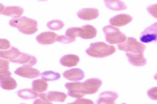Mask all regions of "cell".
<instances>
[{
  "mask_svg": "<svg viewBox=\"0 0 157 104\" xmlns=\"http://www.w3.org/2000/svg\"><path fill=\"white\" fill-rule=\"evenodd\" d=\"M102 85L101 79H89V80L79 83V81H70V83L65 84V87L69 91V96L71 98H83L85 95H93L99 89Z\"/></svg>",
  "mask_w": 157,
  "mask_h": 104,
  "instance_id": "cell-1",
  "label": "cell"
},
{
  "mask_svg": "<svg viewBox=\"0 0 157 104\" xmlns=\"http://www.w3.org/2000/svg\"><path fill=\"white\" fill-rule=\"evenodd\" d=\"M10 26L13 28H17V30L24 35H33L38 31L36 20L30 19V17H24V16L13 17V19L10 21Z\"/></svg>",
  "mask_w": 157,
  "mask_h": 104,
  "instance_id": "cell-2",
  "label": "cell"
},
{
  "mask_svg": "<svg viewBox=\"0 0 157 104\" xmlns=\"http://www.w3.org/2000/svg\"><path fill=\"white\" fill-rule=\"evenodd\" d=\"M114 52H116V47L113 44L103 43V41L91 43L90 47L86 49V53L91 57H106V56L113 55Z\"/></svg>",
  "mask_w": 157,
  "mask_h": 104,
  "instance_id": "cell-3",
  "label": "cell"
},
{
  "mask_svg": "<svg viewBox=\"0 0 157 104\" xmlns=\"http://www.w3.org/2000/svg\"><path fill=\"white\" fill-rule=\"evenodd\" d=\"M118 49L125 53H142L145 51V44L136 38H128L122 43H118Z\"/></svg>",
  "mask_w": 157,
  "mask_h": 104,
  "instance_id": "cell-4",
  "label": "cell"
},
{
  "mask_svg": "<svg viewBox=\"0 0 157 104\" xmlns=\"http://www.w3.org/2000/svg\"><path fill=\"white\" fill-rule=\"evenodd\" d=\"M103 34H105V39H106V43L109 44H118V43H122L126 36L125 34H122L118 27H113V26H106L103 27Z\"/></svg>",
  "mask_w": 157,
  "mask_h": 104,
  "instance_id": "cell-5",
  "label": "cell"
},
{
  "mask_svg": "<svg viewBox=\"0 0 157 104\" xmlns=\"http://www.w3.org/2000/svg\"><path fill=\"white\" fill-rule=\"evenodd\" d=\"M15 74L22 77H26V79H36L38 76H40V72H39L38 70H35L34 67H30V66H23V67L16 68Z\"/></svg>",
  "mask_w": 157,
  "mask_h": 104,
  "instance_id": "cell-6",
  "label": "cell"
},
{
  "mask_svg": "<svg viewBox=\"0 0 157 104\" xmlns=\"http://www.w3.org/2000/svg\"><path fill=\"white\" fill-rule=\"evenodd\" d=\"M63 77L67 79V80H70V81H79L85 77V72L82 70H79V68L71 67V70H67L63 72Z\"/></svg>",
  "mask_w": 157,
  "mask_h": 104,
  "instance_id": "cell-7",
  "label": "cell"
},
{
  "mask_svg": "<svg viewBox=\"0 0 157 104\" xmlns=\"http://www.w3.org/2000/svg\"><path fill=\"white\" fill-rule=\"evenodd\" d=\"M77 16L82 20H93L99 16V11L97 8H82L77 12Z\"/></svg>",
  "mask_w": 157,
  "mask_h": 104,
  "instance_id": "cell-8",
  "label": "cell"
},
{
  "mask_svg": "<svg viewBox=\"0 0 157 104\" xmlns=\"http://www.w3.org/2000/svg\"><path fill=\"white\" fill-rule=\"evenodd\" d=\"M157 39L156 34V24H152L149 28L144 30V32L140 35V41L141 43H152Z\"/></svg>",
  "mask_w": 157,
  "mask_h": 104,
  "instance_id": "cell-9",
  "label": "cell"
},
{
  "mask_svg": "<svg viewBox=\"0 0 157 104\" xmlns=\"http://www.w3.org/2000/svg\"><path fill=\"white\" fill-rule=\"evenodd\" d=\"M109 21H110V26H113V27H124L132 21V16L126 15V13H121V15H116V16L110 17Z\"/></svg>",
  "mask_w": 157,
  "mask_h": 104,
  "instance_id": "cell-10",
  "label": "cell"
},
{
  "mask_svg": "<svg viewBox=\"0 0 157 104\" xmlns=\"http://www.w3.org/2000/svg\"><path fill=\"white\" fill-rule=\"evenodd\" d=\"M97 36V30L93 26H83V27H78V38L89 40Z\"/></svg>",
  "mask_w": 157,
  "mask_h": 104,
  "instance_id": "cell-11",
  "label": "cell"
},
{
  "mask_svg": "<svg viewBox=\"0 0 157 104\" xmlns=\"http://www.w3.org/2000/svg\"><path fill=\"white\" fill-rule=\"evenodd\" d=\"M56 38H58V35H56L54 31L42 32L40 35L36 36V41L39 44H52V43L56 41Z\"/></svg>",
  "mask_w": 157,
  "mask_h": 104,
  "instance_id": "cell-12",
  "label": "cell"
},
{
  "mask_svg": "<svg viewBox=\"0 0 157 104\" xmlns=\"http://www.w3.org/2000/svg\"><path fill=\"white\" fill-rule=\"evenodd\" d=\"M118 99V94L113 91H105L99 95V98L97 100L98 104H113L116 100Z\"/></svg>",
  "mask_w": 157,
  "mask_h": 104,
  "instance_id": "cell-13",
  "label": "cell"
},
{
  "mask_svg": "<svg viewBox=\"0 0 157 104\" xmlns=\"http://www.w3.org/2000/svg\"><path fill=\"white\" fill-rule=\"evenodd\" d=\"M13 62L17 63V64H24V66H30L33 67L34 64H36V57L33 56V55H28V53H23L20 52V55L13 59Z\"/></svg>",
  "mask_w": 157,
  "mask_h": 104,
  "instance_id": "cell-14",
  "label": "cell"
},
{
  "mask_svg": "<svg viewBox=\"0 0 157 104\" xmlns=\"http://www.w3.org/2000/svg\"><path fill=\"white\" fill-rule=\"evenodd\" d=\"M126 57L129 63L136 67H142L146 64V57L142 53H126Z\"/></svg>",
  "mask_w": 157,
  "mask_h": 104,
  "instance_id": "cell-15",
  "label": "cell"
},
{
  "mask_svg": "<svg viewBox=\"0 0 157 104\" xmlns=\"http://www.w3.org/2000/svg\"><path fill=\"white\" fill-rule=\"evenodd\" d=\"M19 55H20V51L13 47H10L7 49H2V51H0V57L10 60V62H13V59H16Z\"/></svg>",
  "mask_w": 157,
  "mask_h": 104,
  "instance_id": "cell-16",
  "label": "cell"
},
{
  "mask_svg": "<svg viewBox=\"0 0 157 104\" xmlns=\"http://www.w3.org/2000/svg\"><path fill=\"white\" fill-rule=\"evenodd\" d=\"M59 63L62 64V66H65V67H74V66H77V64L79 63V56L73 55V53H70V55H65V56L60 57Z\"/></svg>",
  "mask_w": 157,
  "mask_h": 104,
  "instance_id": "cell-17",
  "label": "cell"
},
{
  "mask_svg": "<svg viewBox=\"0 0 157 104\" xmlns=\"http://www.w3.org/2000/svg\"><path fill=\"white\" fill-rule=\"evenodd\" d=\"M67 95L63 92H58V91H51L50 94H47V99L50 103H63L66 100Z\"/></svg>",
  "mask_w": 157,
  "mask_h": 104,
  "instance_id": "cell-18",
  "label": "cell"
},
{
  "mask_svg": "<svg viewBox=\"0 0 157 104\" xmlns=\"http://www.w3.org/2000/svg\"><path fill=\"white\" fill-rule=\"evenodd\" d=\"M23 12H24V9L22 8V7H4V11H3L2 15L17 17V16H22Z\"/></svg>",
  "mask_w": 157,
  "mask_h": 104,
  "instance_id": "cell-19",
  "label": "cell"
},
{
  "mask_svg": "<svg viewBox=\"0 0 157 104\" xmlns=\"http://www.w3.org/2000/svg\"><path fill=\"white\" fill-rule=\"evenodd\" d=\"M38 92H35L33 88H24V89H19L17 91V96L22 99H26V100H33L35 98H38Z\"/></svg>",
  "mask_w": 157,
  "mask_h": 104,
  "instance_id": "cell-20",
  "label": "cell"
},
{
  "mask_svg": "<svg viewBox=\"0 0 157 104\" xmlns=\"http://www.w3.org/2000/svg\"><path fill=\"white\" fill-rule=\"evenodd\" d=\"M0 85H2L3 89H15L16 88V80L13 79L12 76H7V77H3L0 79Z\"/></svg>",
  "mask_w": 157,
  "mask_h": 104,
  "instance_id": "cell-21",
  "label": "cell"
},
{
  "mask_svg": "<svg viewBox=\"0 0 157 104\" xmlns=\"http://www.w3.org/2000/svg\"><path fill=\"white\" fill-rule=\"evenodd\" d=\"M106 5V8L112 9V11H125L126 9V4L120 0H113V2H103Z\"/></svg>",
  "mask_w": 157,
  "mask_h": 104,
  "instance_id": "cell-22",
  "label": "cell"
},
{
  "mask_svg": "<svg viewBox=\"0 0 157 104\" xmlns=\"http://www.w3.org/2000/svg\"><path fill=\"white\" fill-rule=\"evenodd\" d=\"M33 89L35 92H38V94H40V92H44L46 89H47V81L43 80V79H35L33 81Z\"/></svg>",
  "mask_w": 157,
  "mask_h": 104,
  "instance_id": "cell-23",
  "label": "cell"
},
{
  "mask_svg": "<svg viewBox=\"0 0 157 104\" xmlns=\"http://www.w3.org/2000/svg\"><path fill=\"white\" fill-rule=\"evenodd\" d=\"M40 77L46 81H56L59 80L60 75L58 72H54V71H44V72L40 74Z\"/></svg>",
  "mask_w": 157,
  "mask_h": 104,
  "instance_id": "cell-24",
  "label": "cell"
},
{
  "mask_svg": "<svg viewBox=\"0 0 157 104\" xmlns=\"http://www.w3.org/2000/svg\"><path fill=\"white\" fill-rule=\"evenodd\" d=\"M63 21H60V20H50L47 21V27L50 28L51 31H59V30H62L63 28Z\"/></svg>",
  "mask_w": 157,
  "mask_h": 104,
  "instance_id": "cell-25",
  "label": "cell"
},
{
  "mask_svg": "<svg viewBox=\"0 0 157 104\" xmlns=\"http://www.w3.org/2000/svg\"><path fill=\"white\" fill-rule=\"evenodd\" d=\"M66 36L71 38L74 41H75V39L78 38V27H74V28H69L66 32Z\"/></svg>",
  "mask_w": 157,
  "mask_h": 104,
  "instance_id": "cell-26",
  "label": "cell"
},
{
  "mask_svg": "<svg viewBox=\"0 0 157 104\" xmlns=\"http://www.w3.org/2000/svg\"><path fill=\"white\" fill-rule=\"evenodd\" d=\"M56 41H59V43H65V44H70V43H74V40L71 38H69V36H58L56 38Z\"/></svg>",
  "mask_w": 157,
  "mask_h": 104,
  "instance_id": "cell-27",
  "label": "cell"
},
{
  "mask_svg": "<svg viewBox=\"0 0 157 104\" xmlns=\"http://www.w3.org/2000/svg\"><path fill=\"white\" fill-rule=\"evenodd\" d=\"M11 47V43H10L7 39H0V51L2 49H7Z\"/></svg>",
  "mask_w": 157,
  "mask_h": 104,
  "instance_id": "cell-28",
  "label": "cell"
},
{
  "mask_svg": "<svg viewBox=\"0 0 157 104\" xmlns=\"http://www.w3.org/2000/svg\"><path fill=\"white\" fill-rule=\"evenodd\" d=\"M10 66V60L7 59H3V57H0V70H4V68H8Z\"/></svg>",
  "mask_w": 157,
  "mask_h": 104,
  "instance_id": "cell-29",
  "label": "cell"
},
{
  "mask_svg": "<svg viewBox=\"0 0 157 104\" xmlns=\"http://www.w3.org/2000/svg\"><path fill=\"white\" fill-rule=\"evenodd\" d=\"M74 104H93V102L89 99H85V98H79L74 102Z\"/></svg>",
  "mask_w": 157,
  "mask_h": 104,
  "instance_id": "cell-30",
  "label": "cell"
},
{
  "mask_svg": "<svg viewBox=\"0 0 157 104\" xmlns=\"http://www.w3.org/2000/svg\"><path fill=\"white\" fill-rule=\"evenodd\" d=\"M7 76H11V72H10L8 68H4V70H0V79L7 77Z\"/></svg>",
  "mask_w": 157,
  "mask_h": 104,
  "instance_id": "cell-31",
  "label": "cell"
},
{
  "mask_svg": "<svg viewBox=\"0 0 157 104\" xmlns=\"http://www.w3.org/2000/svg\"><path fill=\"white\" fill-rule=\"evenodd\" d=\"M148 95H149V96H151V98H152L153 100H156V88H152V89H151V91H149V92H148Z\"/></svg>",
  "mask_w": 157,
  "mask_h": 104,
  "instance_id": "cell-32",
  "label": "cell"
},
{
  "mask_svg": "<svg viewBox=\"0 0 157 104\" xmlns=\"http://www.w3.org/2000/svg\"><path fill=\"white\" fill-rule=\"evenodd\" d=\"M155 9H156V5H152V7H149V11H151L152 16H156V12H155Z\"/></svg>",
  "mask_w": 157,
  "mask_h": 104,
  "instance_id": "cell-33",
  "label": "cell"
},
{
  "mask_svg": "<svg viewBox=\"0 0 157 104\" xmlns=\"http://www.w3.org/2000/svg\"><path fill=\"white\" fill-rule=\"evenodd\" d=\"M3 11H4V5H3L2 3H0V15H2V13H3Z\"/></svg>",
  "mask_w": 157,
  "mask_h": 104,
  "instance_id": "cell-34",
  "label": "cell"
},
{
  "mask_svg": "<svg viewBox=\"0 0 157 104\" xmlns=\"http://www.w3.org/2000/svg\"><path fill=\"white\" fill-rule=\"evenodd\" d=\"M103 2H113V0H103Z\"/></svg>",
  "mask_w": 157,
  "mask_h": 104,
  "instance_id": "cell-35",
  "label": "cell"
},
{
  "mask_svg": "<svg viewBox=\"0 0 157 104\" xmlns=\"http://www.w3.org/2000/svg\"><path fill=\"white\" fill-rule=\"evenodd\" d=\"M40 2H44V0H40Z\"/></svg>",
  "mask_w": 157,
  "mask_h": 104,
  "instance_id": "cell-36",
  "label": "cell"
}]
</instances>
